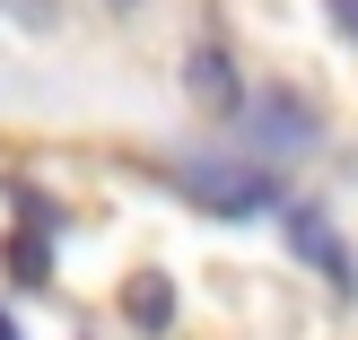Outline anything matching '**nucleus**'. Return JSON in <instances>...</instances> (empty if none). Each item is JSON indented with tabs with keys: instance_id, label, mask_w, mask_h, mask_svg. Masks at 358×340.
<instances>
[{
	"instance_id": "obj_5",
	"label": "nucleus",
	"mask_w": 358,
	"mask_h": 340,
	"mask_svg": "<svg viewBox=\"0 0 358 340\" xmlns=\"http://www.w3.org/2000/svg\"><path fill=\"white\" fill-rule=\"evenodd\" d=\"M44 271H52V244L35 236V201H27V227H17V244H9V279H17V288H35Z\"/></svg>"
},
{
	"instance_id": "obj_2",
	"label": "nucleus",
	"mask_w": 358,
	"mask_h": 340,
	"mask_svg": "<svg viewBox=\"0 0 358 340\" xmlns=\"http://www.w3.org/2000/svg\"><path fill=\"white\" fill-rule=\"evenodd\" d=\"M122 314H131L140 332H166V323H175V288H166L157 271H140L131 288H122Z\"/></svg>"
},
{
	"instance_id": "obj_4",
	"label": "nucleus",
	"mask_w": 358,
	"mask_h": 340,
	"mask_svg": "<svg viewBox=\"0 0 358 340\" xmlns=\"http://www.w3.org/2000/svg\"><path fill=\"white\" fill-rule=\"evenodd\" d=\"M245 122H262V131L289 140V149H297V140H315V122H306V105H297V96H262V105H245Z\"/></svg>"
},
{
	"instance_id": "obj_3",
	"label": "nucleus",
	"mask_w": 358,
	"mask_h": 340,
	"mask_svg": "<svg viewBox=\"0 0 358 340\" xmlns=\"http://www.w3.org/2000/svg\"><path fill=\"white\" fill-rule=\"evenodd\" d=\"M297 253H306L315 271H332V279L350 288V262H341V236H332V227L315 219V209H297Z\"/></svg>"
},
{
	"instance_id": "obj_6",
	"label": "nucleus",
	"mask_w": 358,
	"mask_h": 340,
	"mask_svg": "<svg viewBox=\"0 0 358 340\" xmlns=\"http://www.w3.org/2000/svg\"><path fill=\"white\" fill-rule=\"evenodd\" d=\"M324 9H332V27H341V35H358V0H324Z\"/></svg>"
},
{
	"instance_id": "obj_1",
	"label": "nucleus",
	"mask_w": 358,
	"mask_h": 340,
	"mask_svg": "<svg viewBox=\"0 0 358 340\" xmlns=\"http://www.w3.org/2000/svg\"><path fill=\"white\" fill-rule=\"evenodd\" d=\"M184 192L201 209H227V219H245V209H271L280 184L271 175H245V166H184Z\"/></svg>"
},
{
	"instance_id": "obj_7",
	"label": "nucleus",
	"mask_w": 358,
	"mask_h": 340,
	"mask_svg": "<svg viewBox=\"0 0 358 340\" xmlns=\"http://www.w3.org/2000/svg\"><path fill=\"white\" fill-rule=\"evenodd\" d=\"M0 340H17V323H9V314H0Z\"/></svg>"
}]
</instances>
